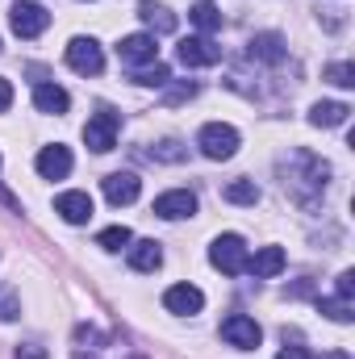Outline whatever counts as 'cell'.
Returning a JSON list of instances; mask_svg holds the SVG:
<instances>
[{"label":"cell","mask_w":355,"mask_h":359,"mask_svg":"<svg viewBox=\"0 0 355 359\" xmlns=\"http://www.w3.org/2000/svg\"><path fill=\"white\" fill-rule=\"evenodd\" d=\"M326 176H330V163L309 151H288V159H280V184L301 205H314L326 192Z\"/></svg>","instance_id":"obj_1"},{"label":"cell","mask_w":355,"mask_h":359,"mask_svg":"<svg viewBox=\"0 0 355 359\" xmlns=\"http://www.w3.org/2000/svg\"><path fill=\"white\" fill-rule=\"evenodd\" d=\"M247 243L239 238V234H217L213 238V247H209V264L217 271H226V276H243L247 271Z\"/></svg>","instance_id":"obj_2"},{"label":"cell","mask_w":355,"mask_h":359,"mask_svg":"<svg viewBox=\"0 0 355 359\" xmlns=\"http://www.w3.org/2000/svg\"><path fill=\"white\" fill-rule=\"evenodd\" d=\"M196 147H201L205 159H230L239 151V130L234 126H222V121H209V126H201Z\"/></svg>","instance_id":"obj_3"},{"label":"cell","mask_w":355,"mask_h":359,"mask_svg":"<svg viewBox=\"0 0 355 359\" xmlns=\"http://www.w3.org/2000/svg\"><path fill=\"white\" fill-rule=\"evenodd\" d=\"M8 25H13L17 38H38V34H46L51 13H46L42 4H34V0H17L13 13H8Z\"/></svg>","instance_id":"obj_4"},{"label":"cell","mask_w":355,"mask_h":359,"mask_svg":"<svg viewBox=\"0 0 355 359\" xmlns=\"http://www.w3.org/2000/svg\"><path fill=\"white\" fill-rule=\"evenodd\" d=\"M67 67L80 76H100L105 72V50L96 38H72L67 42Z\"/></svg>","instance_id":"obj_5"},{"label":"cell","mask_w":355,"mask_h":359,"mask_svg":"<svg viewBox=\"0 0 355 359\" xmlns=\"http://www.w3.org/2000/svg\"><path fill=\"white\" fill-rule=\"evenodd\" d=\"M176 59L184 67H213L217 59H222V46H213L205 34H196V38H180L176 42Z\"/></svg>","instance_id":"obj_6"},{"label":"cell","mask_w":355,"mask_h":359,"mask_svg":"<svg viewBox=\"0 0 355 359\" xmlns=\"http://www.w3.org/2000/svg\"><path fill=\"white\" fill-rule=\"evenodd\" d=\"M222 339H226L230 347L251 351V347H260L264 330H260V322H255V318H247V313H230V318L222 322Z\"/></svg>","instance_id":"obj_7"},{"label":"cell","mask_w":355,"mask_h":359,"mask_svg":"<svg viewBox=\"0 0 355 359\" xmlns=\"http://www.w3.org/2000/svg\"><path fill=\"white\" fill-rule=\"evenodd\" d=\"M117 59H121L126 67H147V63L159 59V46H155L151 34H130V38L117 42Z\"/></svg>","instance_id":"obj_8"},{"label":"cell","mask_w":355,"mask_h":359,"mask_svg":"<svg viewBox=\"0 0 355 359\" xmlns=\"http://www.w3.org/2000/svg\"><path fill=\"white\" fill-rule=\"evenodd\" d=\"M84 142H88L92 151H113L117 147V113H96V117H88V126H84Z\"/></svg>","instance_id":"obj_9"},{"label":"cell","mask_w":355,"mask_h":359,"mask_svg":"<svg viewBox=\"0 0 355 359\" xmlns=\"http://www.w3.org/2000/svg\"><path fill=\"white\" fill-rule=\"evenodd\" d=\"M155 213L168 217V222H180V217H192L196 213V196L188 188H172L163 196H155Z\"/></svg>","instance_id":"obj_10"},{"label":"cell","mask_w":355,"mask_h":359,"mask_svg":"<svg viewBox=\"0 0 355 359\" xmlns=\"http://www.w3.org/2000/svg\"><path fill=\"white\" fill-rule=\"evenodd\" d=\"M138 192H142V180L134 176V172H113V176H105V196H109V205H134Z\"/></svg>","instance_id":"obj_11"},{"label":"cell","mask_w":355,"mask_h":359,"mask_svg":"<svg viewBox=\"0 0 355 359\" xmlns=\"http://www.w3.org/2000/svg\"><path fill=\"white\" fill-rule=\"evenodd\" d=\"M163 305H168V313H201L205 292H201L196 284H172V288L163 292Z\"/></svg>","instance_id":"obj_12"},{"label":"cell","mask_w":355,"mask_h":359,"mask_svg":"<svg viewBox=\"0 0 355 359\" xmlns=\"http://www.w3.org/2000/svg\"><path fill=\"white\" fill-rule=\"evenodd\" d=\"M67 172H72V151L67 147L55 142V147H42L38 151V176L42 180H63Z\"/></svg>","instance_id":"obj_13"},{"label":"cell","mask_w":355,"mask_h":359,"mask_svg":"<svg viewBox=\"0 0 355 359\" xmlns=\"http://www.w3.org/2000/svg\"><path fill=\"white\" fill-rule=\"evenodd\" d=\"M55 213H59L67 226H84L92 217V196L88 192H63V196L55 201Z\"/></svg>","instance_id":"obj_14"},{"label":"cell","mask_w":355,"mask_h":359,"mask_svg":"<svg viewBox=\"0 0 355 359\" xmlns=\"http://www.w3.org/2000/svg\"><path fill=\"white\" fill-rule=\"evenodd\" d=\"M247 271H251V276H260V280L280 276V271H284V251H280V247H260V251L247 259Z\"/></svg>","instance_id":"obj_15"},{"label":"cell","mask_w":355,"mask_h":359,"mask_svg":"<svg viewBox=\"0 0 355 359\" xmlns=\"http://www.w3.org/2000/svg\"><path fill=\"white\" fill-rule=\"evenodd\" d=\"M347 113H351V109H347L343 100H318V104L309 109V121H314L318 130H335V126L347 121Z\"/></svg>","instance_id":"obj_16"},{"label":"cell","mask_w":355,"mask_h":359,"mask_svg":"<svg viewBox=\"0 0 355 359\" xmlns=\"http://www.w3.org/2000/svg\"><path fill=\"white\" fill-rule=\"evenodd\" d=\"M159 264H163V247L155 238H142L130 247V268L134 271H159Z\"/></svg>","instance_id":"obj_17"},{"label":"cell","mask_w":355,"mask_h":359,"mask_svg":"<svg viewBox=\"0 0 355 359\" xmlns=\"http://www.w3.org/2000/svg\"><path fill=\"white\" fill-rule=\"evenodd\" d=\"M247 55L251 59H264V63H280L284 59V38L280 34H255L247 42Z\"/></svg>","instance_id":"obj_18"},{"label":"cell","mask_w":355,"mask_h":359,"mask_svg":"<svg viewBox=\"0 0 355 359\" xmlns=\"http://www.w3.org/2000/svg\"><path fill=\"white\" fill-rule=\"evenodd\" d=\"M67 104H72V96L59 84H38L34 88V109L38 113H67Z\"/></svg>","instance_id":"obj_19"},{"label":"cell","mask_w":355,"mask_h":359,"mask_svg":"<svg viewBox=\"0 0 355 359\" xmlns=\"http://www.w3.org/2000/svg\"><path fill=\"white\" fill-rule=\"evenodd\" d=\"M138 17H142V21H147V29H155V34H172V29H176V13H172V8H163V4L142 0V4H138Z\"/></svg>","instance_id":"obj_20"},{"label":"cell","mask_w":355,"mask_h":359,"mask_svg":"<svg viewBox=\"0 0 355 359\" xmlns=\"http://www.w3.org/2000/svg\"><path fill=\"white\" fill-rule=\"evenodd\" d=\"M188 17H192V25H196L201 34H213V29H222V13H217V4H213V0H196Z\"/></svg>","instance_id":"obj_21"},{"label":"cell","mask_w":355,"mask_h":359,"mask_svg":"<svg viewBox=\"0 0 355 359\" xmlns=\"http://www.w3.org/2000/svg\"><path fill=\"white\" fill-rule=\"evenodd\" d=\"M230 205H260V188H255V180H234V184H226V192H222Z\"/></svg>","instance_id":"obj_22"},{"label":"cell","mask_w":355,"mask_h":359,"mask_svg":"<svg viewBox=\"0 0 355 359\" xmlns=\"http://www.w3.org/2000/svg\"><path fill=\"white\" fill-rule=\"evenodd\" d=\"M134 80H138V84H147V88H168V84H172V72H168V63H159V59H155V63H147Z\"/></svg>","instance_id":"obj_23"},{"label":"cell","mask_w":355,"mask_h":359,"mask_svg":"<svg viewBox=\"0 0 355 359\" xmlns=\"http://www.w3.org/2000/svg\"><path fill=\"white\" fill-rule=\"evenodd\" d=\"M130 243H134V234L126 226H109V230L96 234V247H105V251H126Z\"/></svg>","instance_id":"obj_24"},{"label":"cell","mask_w":355,"mask_h":359,"mask_svg":"<svg viewBox=\"0 0 355 359\" xmlns=\"http://www.w3.org/2000/svg\"><path fill=\"white\" fill-rule=\"evenodd\" d=\"M318 309H322L330 322H343V326H347V322L355 318L351 301H343V297H322V301H318Z\"/></svg>","instance_id":"obj_25"},{"label":"cell","mask_w":355,"mask_h":359,"mask_svg":"<svg viewBox=\"0 0 355 359\" xmlns=\"http://www.w3.org/2000/svg\"><path fill=\"white\" fill-rule=\"evenodd\" d=\"M13 318H21V301L8 284H0V322H13Z\"/></svg>","instance_id":"obj_26"},{"label":"cell","mask_w":355,"mask_h":359,"mask_svg":"<svg viewBox=\"0 0 355 359\" xmlns=\"http://www.w3.org/2000/svg\"><path fill=\"white\" fill-rule=\"evenodd\" d=\"M326 80L339 84V88H355V67L351 63H330L326 67Z\"/></svg>","instance_id":"obj_27"},{"label":"cell","mask_w":355,"mask_h":359,"mask_svg":"<svg viewBox=\"0 0 355 359\" xmlns=\"http://www.w3.org/2000/svg\"><path fill=\"white\" fill-rule=\"evenodd\" d=\"M335 292H339L343 301H351V297H355V271H343V276H339V284H335Z\"/></svg>","instance_id":"obj_28"},{"label":"cell","mask_w":355,"mask_h":359,"mask_svg":"<svg viewBox=\"0 0 355 359\" xmlns=\"http://www.w3.org/2000/svg\"><path fill=\"white\" fill-rule=\"evenodd\" d=\"M151 159H184V151H176V142H163L151 151Z\"/></svg>","instance_id":"obj_29"},{"label":"cell","mask_w":355,"mask_h":359,"mask_svg":"<svg viewBox=\"0 0 355 359\" xmlns=\"http://www.w3.org/2000/svg\"><path fill=\"white\" fill-rule=\"evenodd\" d=\"M188 96H196V84H180V88L168 92V100H172V104H176V100H188Z\"/></svg>","instance_id":"obj_30"},{"label":"cell","mask_w":355,"mask_h":359,"mask_svg":"<svg viewBox=\"0 0 355 359\" xmlns=\"http://www.w3.org/2000/svg\"><path fill=\"white\" fill-rule=\"evenodd\" d=\"M17 359H46V351L34 347V343H25V347H17Z\"/></svg>","instance_id":"obj_31"},{"label":"cell","mask_w":355,"mask_h":359,"mask_svg":"<svg viewBox=\"0 0 355 359\" xmlns=\"http://www.w3.org/2000/svg\"><path fill=\"white\" fill-rule=\"evenodd\" d=\"M276 359H314V355H309L305 347H284V351H280Z\"/></svg>","instance_id":"obj_32"},{"label":"cell","mask_w":355,"mask_h":359,"mask_svg":"<svg viewBox=\"0 0 355 359\" xmlns=\"http://www.w3.org/2000/svg\"><path fill=\"white\" fill-rule=\"evenodd\" d=\"M8 104H13V84H8V80H0V113H4Z\"/></svg>","instance_id":"obj_33"},{"label":"cell","mask_w":355,"mask_h":359,"mask_svg":"<svg viewBox=\"0 0 355 359\" xmlns=\"http://www.w3.org/2000/svg\"><path fill=\"white\" fill-rule=\"evenodd\" d=\"M72 359H96V351H76Z\"/></svg>","instance_id":"obj_34"},{"label":"cell","mask_w":355,"mask_h":359,"mask_svg":"<svg viewBox=\"0 0 355 359\" xmlns=\"http://www.w3.org/2000/svg\"><path fill=\"white\" fill-rule=\"evenodd\" d=\"M326 359H351V355H347V351H330Z\"/></svg>","instance_id":"obj_35"},{"label":"cell","mask_w":355,"mask_h":359,"mask_svg":"<svg viewBox=\"0 0 355 359\" xmlns=\"http://www.w3.org/2000/svg\"><path fill=\"white\" fill-rule=\"evenodd\" d=\"M130 359H142V355H130Z\"/></svg>","instance_id":"obj_36"}]
</instances>
